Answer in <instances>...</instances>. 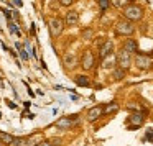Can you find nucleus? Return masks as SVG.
<instances>
[{"label":"nucleus","mask_w":153,"mask_h":146,"mask_svg":"<svg viewBox=\"0 0 153 146\" xmlns=\"http://www.w3.org/2000/svg\"><path fill=\"white\" fill-rule=\"evenodd\" d=\"M117 63V59L114 56H109V58H105V59H104V67H105V69H109V67H114V64Z\"/></svg>","instance_id":"obj_18"},{"label":"nucleus","mask_w":153,"mask_h":146,"mask_svg":"<svg viewBox=\"0 0 153 146\" xmlns=\"http://www.w3.org/2000/svg\"><path fill=\"white\" fill-rule=\"evenodd\" d=\"M143 122H145V117H143L142 112H135L128 117V126L130 128H138V126L143 125Z\"/></svg>","instance_id":"obj_7"},{"label":"nucleus","mask_w":153,"mask_h":146,"mask_svg":"<svg viewBox=\"0 0 153 146\" xmlns=\"http://www.w3.org/2000/svg\"><path fill=\"white\" fill-rule=\"evenodd\" d=\"M117 110H119V105H117L115 102H112V103H109V105L104 108V113H102V115H110V113H115Z\"/></svg>","instance_id":"obj_16"},{"label":"nucleus","mask_w":153,"mask_h":146,"mask_svg":"<svg viewBox=\"0 0 153 146\" xmlns=\"http://www.w3.org/2000/svg\"><path fill=\"white\" fill-rule=\"evenodd\" d=\"M99 7H100V10H105V8L110 7V2H107V0H100V2H99Z\"/></svg>","instance_id":"obj_20"},{"label":"nucleus","mask_w":153,"mask_h":146,"mask_svg":"<svg viewBox=\"0 0 153 146\" xmlns=\"http://www.w3.org/2000/svg\"><path fill=\"white\" fill-rule=\"evenodd\" d=\"M63 63H64V66H66L68 69H73V67L77 64V56L74 53H66L64 58H63Z\"/></svg>","instance_id":"obj_12"},{"label":"nucleus","mask_w":153,"mask_h":146,"mask_svg":"<svg viewBox=\"0 0 153 146\" xmlns=\"http://www.w3.org/2000/svg\"><path fill=\"white\" fill-rule=\"evenodd\" d=\"M112 53H114V43L110 40L104 41L102 46H100V59H105V58L112 56Z\"/></svg>","instance_id":"obj_8"},{"label":"nucleus","mask_w":153,"mask_h":146,"mask_svg":"<svg viewBox=\"0 0 153 146\" xmlns=\"http://www.w3.org/2000/svg\"><path fill=\"white\" fill-rule=\"evenodd\" d=\"M122 49H125L127 53H137V49H138V44H137L135 40H127L125 43H123V48Z\"/></svg>","instance_id":"obj_13"},{"label":"nucleus","mask_w":153,"mask_h":146,"mask_svg":"<svg viewBox=\"0 0 153 146\" xmlns=\"http://www.w3.org/2000/svg\"><path fill=\"white\" fill-rule=\"evenodd\" d=\"M0 145H2V143H0Z\"/></svg>","instance_id":"obj_24"},{"label":"nucleus","mask_w":153,"mask_h":146,"mask_svg":"<svg viewBox=\"0 0 153 146\" xmlns=\"http://www.w3.org/2000/svg\"><path fill=\"white\" fill-rule=\"evenodd\" d=\"M102 113H104V107L96 105V107H92V108L87 112V120H89V122H96L97 118H100Z\"/></svg>","instance_id":"obj_10"},{"label":"nucleus","mask_w":153,"mask_h":146,"mask_svg":"<svg viewBox=\"0 0 153 146\" xmlns=\"http://www.w3.org/2000/svg\"><path fill=\"white\" fill-rule=\"evenodd\" d=\"M91 36H92V30H89V28H87V30H84V33H82L84 40H89Z\"/></svg>","instance_id":"obj_21"},{"label":"nucleus","mask_w":153,"mask_h":146,"mask_svg":"<svg viewBox=\"0 0 153 146\" xmlns=\"http://www.w3.org/2000/svg\"><path fill=\"white\" fill-rule=\"evenodd\" d=\"M74 82L79 87H89L91 86V79L87 76H76L74 77Z\"/></svg>","instance_id":"obj_14"},{"label":"nucleus","mask_w":153,"mask_h":146,"mask_svg":"<svg viewBox=\"0 0 153 146\" xmlns=\"http://www.w3.org/2000/svg\"><path fill=\"white\" fill-rule=\"evenodd\" d=\"M123 76H125V71L120 69V67H117V69L114 71V79L120 80V79H123Z\"/></svg>","instance_id":"obj_19"},{"label":"nucleus","mask_w":153,"mask_h":146,"mask_svg":"<svg viewBox=\"0 0 153 146\" xmlns=\"http://www.w3.org/2000/svg\"><path fill=\"white\" fill-rule=\"evenodd\" d=\"M71 4H73L71 0H61V5H64V7H69Z\"/></svg>","instance_id":"obj_22"},{"label":"nucleus","mask_w":153,"mask_h":146,"mask_svg":"<svg viewBox=\"0 0 153 146\" xmlns=\"http://www.w3.org/2000/svg\"><path fill=\"white\" fill-rule=\"evenodd\" d=\"M40 146H51V145H50L48 141H41V143H40Z\"/></svg>","instance_id":"obj_23"},{"label":"nucleus","mask_w":153,"mask_h":146,"mask_svg":"<svg viewBox=\"0 0 153 146\" xmlns=\"http://www.w3.org/2000/svg\"><path fill=\"white\" fill-rule=\"evenodd\" d=\"M79 118L77 115H71V117H64V118L58 120L56 122V126L58 128H71V126L74 125V122Z\"/></svg>","instance_id":"obj_9"},{"label":"nucleus","mask_w":153,"mask_h":146,"mask_svg":"<svg viewBox=\"0 0 153 146\" xmlns=\"http://www.w3.org/2000/svg\"><path fill=\"white\" fill-rule=\"evenodd\" d=\"M96 64V58H94L92 51H84L82 58H81V66L84 71H91Z\"/></svg>","instance_id":"obj_6"},{"label":"nucleus","mask_w":153,"mask_h":146,"mask_svg":"<svg viewBox=\"0 0 153 146\" xmlns=\"http://www.w3.org/2000/svg\"><path fill=\"white\" fill-rule=\"evenodd\" d=\"M123 17H125L127 21H138L142 20L143 17V8L140 5H135V4H128L125 8H123Z\"/></svg>","instance_id":"obj_1"},{"label":"nucleus","mask_w":153,"mask_h":146,"mask_svg":"<svg viewBox=\"0 0 153 146\" xmlns=\"http://www.w3.org/2000/svg\"><path fill=\"white\" fill-rule=\"evenodd\" d=\"M135 66L138 67V69H150V67L153 66L152 56L143 54V53H137L135 54Z\"/></svg>","instance_id":"obj_5"},{"label":"nucleus","mask_w":153,"mask_h":146,"mask_svg":"<svg viewBox=\"0 0 153 146\" xmlns=\"http://www.w3.org/2000/svg\"><path fill=\"white\" fill-rule=\"evenodd\" d=\"M64 23H66L68 27H76V25L79 23V15H77V12H74V10H69V12H68Z\"/></svg>","instance_id":"obj_11"},{"label":"nucleus","mask_w":153,"mask_h":146,"mask_svg":"<svg viewBox=\"0 0 153 146\" xmlns=\"http://www.w3.org/2000/svg\"><path fill=\"white\" fill-rule=\"evenodd\" d=\"M133 31H135L133 23H130V21H127V20L117 21V25H115V35H119V36H130V35H133Z\"/></svg>","instance_id":"obj_2"},{"label":"nucleus","mask_w":153,"mask_h":146,"mask_svg":"<svg viewBox=\"0 0 153 146\" xmlns=\"http://www.w3.org/2000/svg\"><path fill=\"white\" fill-rule=\"evenodd\" d=\"M12 146H28V139L23 138V136L13 138V141H12Z\"/></svg>","instance_id":"obj_17"},{"label":"nucleus","mask_w":153,"mask_h":146,"mask_svg":"<svg viewBox=\"0 0 153 146\" xmlns=\"http://www.w3.org/2000/svg\"><path fill=\"white\" fill-rule=\"evenodd\" d=\"M117 64H119V67L120 69H123V71H127L130 67V64H132V54L130 53H127L125 49H120L119 53H117Z\"/></svg>","instance_id":"obj_4"},{"label":"nucleus","mask_w":153,"mask_h":146,"mask_svg":"<svg viewBox=\"0 0 153 146\" xmlns=\"http://www.w3.org/2000/svg\"><path fill=\"white\" fill-rule=\"evenodd\" d=\"M64 30V20L63 18H51L50 20V36L51 38H59L61 33H63Z\"/></svg>","instance_id":"obj_3"},{"label":"nucleus","mask_w":153,"mask_h":146,"mask_svg":"<svg viewBox=\"0 0 153 146\" xmlns=\"http://www.w3.org/2000/svg\"><path fill=\"white\" fill-rule=\"evenodd\" d=\"M12 141H13V136L5 131H0V143L2 145H12Z\"/></svg>","instance_id":"obj_15"}]
</instances>
